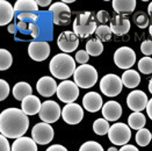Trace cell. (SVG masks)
Listing matches in <instances>:
<instances>
[{
  "mask_svg": "<svg viewBox=\"0 0 152 151\" xmlns=\"http://www.w3.org/2000/svg\"><path fill=\"white\" fill-rule=\"evenodd\" d=\"M36 2H37L38 7H47V6H49V5H52L51 4V0H36Z\"/></svg>",
  "mask_w": 152,
  "mask_h": 151,
  "instance_id": "f6af8a7d",
  "label": "cell"
},
{
  "mask_svg": "<svg viewBox=\"0 0 152 151\" xmlns=\"http://www.w3.org/2000/svg\"><path fill=\"white\" fill-rule=\"evenodd\" d=\"M31 137L37 144L45 145L53 139V129L49 123H37L31 129Z\"/></svg>",
  "mask_w": 152,
  "mask_h": 151,
  "instance_id": "8fae6325",
  "label": "cell"
},
{
  "mask_svg": "<svg viewBox=\"0 0 152 151\" xmlns=\"http://www.w3.org/2000/svg\"><path fill=\"white\" fill-rule=\"evenodd\" d=\"M136 0H113V10L120 15L130 14L136 8Z\"/></svg>",
  "mask_w": 152,
  "mask_h": 151,
  "instance_id": "7402d4cb",
  "label": "cell"
},
{
  "mask_svg": "<svg viewBox=\"0 0 152 151\" xmlns=\"http://www.w3.org/2000/svg\"><path fill=\"white\" fill-rule=\"evenodd\" d=\"M62 117L67 125H78L84 117V111L78 103H67L62 111Z\"/></svg>",
  "mask_w": 152,
  "mask_h": 151,
  "instance_id": "5bb4252c",
  "label": "cell"
},
{
  "mask_svg": "<svg viewBox=\"0 0 152 151\" xmlns=\"http://www.w3.org/2000/svg\"><path fill=\"white\" fill-rule=\"evenodd\" d=\"M45 151H67V149L61 144H53V145L49 147Z\"/></svg>",
  "mask_w": 152,
  "mask_h": 151,
  "instance_id": "7bdbcfd3",
  "label": "cell"
},
{
  "mask_svg": "<svg viewBox=\"0 0 152 151\" xmlns=\"http://www.w3.org/2000/svg\"><path fill=\"white\" fill-rule=\"evenodd\" d=\"M108 151H118V150H117L116 148H114V147H112V148H109V149H108Z\"/></svg>",
  "mask_w": 152,
  "mask_h": 151,
  "instance_id": "816d5d0a",
  "label": "cell"
},
{
  "mask_svg": "<svg viewBox=\"0 0 152 151\" xmlns=\"http://www.w3.org/2000/svg\"><path fill=\"white\" fill-rule=\"evenodd\" d=\"M108 137L109 141L114 145H126L131 139V130L130 127L127 126L126 123L118 122L110 126V129L108 131Z\"/></svg>",
  "mask_w": 152,
  "mask_h": 151,
  "instance_id": "5b68a950",
  "label": "cell"
},
{
  "mask_svg": "<svg viewBox=\"0 0 152 151\" xmlns=\"http://www.w3.org/2000/svg\"><path fill=\"white\" fill-rule=\"evenodd\" d=\"M148 102H149L148 95L140 89H135L130 92L127 97L128 107L134 112H140L144 108H146Z\"/></svg>",
  "mask_w": 152,
  "mask_h": 151,
  "instance_id": "9a60e30c",
  "label": "cell"
},
{
  "mask_svg": "<svg viewBox=\"0 0 152 151\" xmlns=\"http://www.w3.org/2000/svg\"><path fill=\"white\" fill-rule=\"evenodd\" d=\"M96 18L99 20V22H101L102 25L107 23L109 21V14L107 11H99L98 14H96Z\"/></svg>",
  "mask_w": 152,
  "mask_h": 151,
  "instance_id": "b9f144b4",
  "label": "cell"
},
{
  "mask_svg": "<svg viewBox=\"0 0 152 151\" xmlns=\"http://www.w3.org/2000/svg\"><path fill=\"white\" fill-rule=\"evenodd\" d=\"M118 151H138V149L135 147V145H131V144H126L123 145Z\"/></svg>",
  "mask_w": 152,
  "mask_h": 151,
  "instance_id": "ee69618b",
  "label": "cell"
},
{
  "mask_svg": "<svg viewBox=\"0 0 152 151\" xmlns=\"http://www.w3.org/2000/svg\"><path fill=\"white\" fill-rule=\"evenodd\" d=\"M88 59H89V55L86 50H79L76 54V61L78 63L81 64V65L87 63Z\"/></svg>",
  "mask_w": 152,
  "mask_h": 151,
  "instance_id": "74e56055",
  "label": "cell"
},
{
  "mask_svg": "<svg viewBox=\"0 0 152 151\" xmlns=\"http://www.w3.org/2000/svg\"><path fill=\"white\" fill-rule=\"evenodd\" d=\"M145 123H146V119L144 114H142L140 112H134L128 119V125L131 129L140 130L142 128H144Z\"/></svg>",
  "mask_w": 152,
  "mask_h": 151,
  "instance_id": "4316f807",
  "label": "cell"
},
{
  "mask_svg": "<svg viewBox=\"0 0 152 151\" xmlns=\"http://www.w3.org/2000/svg\"><path fill=\"white\" fill-rule=\"evenodd\" d=\"M79 151H103V148L101 144H99L95 141H88V142L83 143Z\"/></svg>",
  "mask_w": 152,
  "mask_h": 151,
  "instance_id": "e575fe53",
  "label": "cell"
},
{
  "mask_svg": "<svg viewBox=\"0 0 152 151\" xmlns=\"http://www.w3.org/2000/svg\"><path fill=\"white\" fill-rule=\"evenodd\" d=\"M29 127L28 115L19 108H7L0 114V133L7 139H20Z\"/></svg>",
  "mask_w": 152,
  "mask_h": 151,
  "instance_id": "6da1fadb",
  "label": "cell"
},
{
  "mask_svg": "<svg viewBox=\"0 0 152 151\" xmlns=\"http://www.w3.org/2000/svg\"><path fill=\"white\" fill-rule=\"evenodd\" d=\"M49 12L52 14V22L57 26H66L70 23L71 10L63 1L53 2L49 7Z\"/></svg>",
  "mask_w": 152,
  "mask_h": 151,
  "instance_id": "ba28073f",
  "label": "cell"
},
{
  "mask_svg": "<svg viewBox=\"0 0 152 151\" xmlns=\"http://www.w3.org/2000/svg\"><path fill=\"white\" fill-rule=\"evenodd\" d=\"M109 129H110V126L106 119H98L93 123V130L96 135H100V136L106 135L108 134Z\"/></svg>",
  "mask_w": 152,
  "mask_h": 151,
  "instance_id": "f1b7e54d",
  "label": "cell"
},
{
  "mask_svg": "<svg viewBox=\"0 0 152 151\" xmlns=\"http://www.w3.org/2000/svg\"><path fill=\"white\" fill-rule=\"evenodd\" d=\"M140 51L146 55V57H149L150 55H152V41H144L142 44H140Z\"/></svg>",
  "mask_w": 152,
  "mask_h": 151,
  "instance_id": "f35d334b",
  "label": "cell"
},
{
  "mask_svg": "<svg viewBox=\"0 0 152 151\" xmlns=\"http://www.w3.org/2000/svg\"><path fill=\"white\" fill-rule=\"evenodd\" d=\"M138 69L142 73L150 75L152 73V58L151 57H143L138 62Z\"/></svg>",
  "mask_w": 152,
  "mask_h": 151,
  "instance_id": "d6a6232c",
  "label": "cell"
},
{
  "mask_svg": "<svg viewBox=\"0 0 152 151\" xmlns=\"http://www.w3.org/2000/svg\"><path fill=\"white\" fill-rule=\"evenodd\" d=\"M28 55L35 62H43L50 55V45L44 41H33L28 45Z\"/></svg>",
  "mask_w": 152,
  "mask_h": 151,
  "instance_id": "7c38bea8",
  "label": "cell"
},
{
  "mask_svg": "<svg viewBox=\"0 0 152 151\" xmlns=\"http://www.w3.org/2000/svg\"><path fill=\"white\" fill-rule=\"evenodd\" d=\"M95 35H96V37L99 38L101 42H107V41H110L112 35H113V32H112V29H110L109 26L101 25L96 28Z\"/></svg>",
  "mask_w": 152,
  "mask_h": 151,
  "instance_id": "1f68e13d",
  "label": "cell"
},
{
  "mask_svg": "<svg viewBox=\"0 0 152 151\" xmlns=\"http://www.w3.org/2000/svg\"><path fill=\"white\" fill-rule=\"evenodd\" d=\"M83 106L89 113H95L102 109V106H103L102 97L96 92H88L83 98Z\"/></svg>",
  "mask_w": 152,
  "mask_h": 151,
  "instance_id": "e0dca14e",
  "label": "cell"
},
{
  "mask_svg": "<svg viewBox=\"0 0 152 151\" xmlns=\"http://www.w3.org/2000/svg\"><path fill=\"white\" fill-rule=\"evenodd\" d=\"M64 4H72V2H75V0H63Z\"/></svg>",
  "mask_w": 152,
  "mask_h": 151,
  "instance_id": "f907efd6",
  "label": "cell"
},
{
  "mask_svg": "<svg viewBox=\"0 0 152 151\" xmlns=\"http://www.w3.org/2000/svg\"><path fill=\"white\" fill-rule=\"evenodd\" d=\"M110 29L113 32V34L116 36H122L126 35L128 32L130 30V21L128 20L126 16L123 15H115L110 22Z\"/></svg>",
  "mask_w": 152,
  "mask_h": 151,
  "instance_id": "d6986e66",
  "label": "cell"
},
{
  "mask_svg": "<svg viewBox=\"0 0 152 151\" xmlns=\"http://www.w3.org/2000/svg\"><path fill=\"white\" fill-rule=\"evenodd\" d=\"M42 107V103L37 97L35 95H29L27 97L25 100L21 103V109L23 111V113L27 115H36L39 113Z\"/></svg>",
  "mask_w": 152,
  "mask_h": 151,
  "instance_id": "ffe728a7",
  "label": "cell"
},
{
  "mask_svg": "<svg viewBox=\"0 0 152 151\" xmlns=\"http://www.w3.org/2000/svg\"><path fill=\"white\" fill-rule=\"evenodd\" d=\"M136 62V52L129 47H121L114 54V63L120 69H127L130 67Z\"/></svg>",
  "mask_w": 152,
  "mask_h": 151,
  "instance_id": "30bf717a",
  "label": "cell"
},
{
  "mask_svg": "<svg viewBox=\"0 0 152 151\" xmlns=\"http://www.w3.org/2000/svg\"><path fill=\"white\" fill-rule=\"evenodd\" d=\"M16 28H18V26L14 25V23H11V25H8V32L11 33V34H15L16 33Z\"/></svg>",
  "mask_w": 152,
  "mask_h": 151,
  "instance_id": "7dc6e473",
  "label": "cell"
},
{
  "mask_svg": "<svg viewBox=\"0 0 152 151\" xmlns=\"http://www.w3.org/2000/svg\"><path fill=\"white\" fill-rule=\"evenodd\" d=\"M149 91H150V93L152 94V78L150 79V81H149Z\"/></svg>",
  "mask_w": 152,
  "mask_h": 151,
  "instance_id": "681fc988",
  "label": "cell"
},
{
  "mask_svg": "<svg viewBox=\"0 0 152 151\" xmlns=\"http://www.w3.org/2000/svg\"><path fill=\"white\" fill-rule=\"evenodd\" d=\"M14 12H15L14 7L8 1L1 0L0 1V26L8 25L14 18Z\"/></svg>",
  "mask_w": 152,
  "mask_h": 151,
  "instance_id": "603a6c76",
  "label": "cell"
},
{
  "mask_svg": "<svg viewBox=\"0 0 152 151\" xmlns=\"http://www.w3.org/2000/svg\"><path fill=\"white\" fill-rule=\"evenodd\" d=\"M122 86H123V83H122V79L113 73H109V75H106L101 80H100V89L101 92L107 95V97H116L121 93L122 91Z\"/></svg>",
  "mask_w": 152,
  "mask_h": 151,
  "instance_id": "8992f818",
  "label": "cell"
},
{
  "mask_svg": "<svg viewBox=\"0 0 152 151\" xmlns=\"http://www.w3.org/2000/svg\"><path fill=\"white\" fill-rule=\"evenodd\" d=\"M151 137H152V133H151Z\"/></svg>",
  "mask_w": 152,
  "mask_h": 151,
  "instance_id": "db71d44e",
  "label": "cell"
},
{
  "mask_svg": "<svg viewBox=\"0 0 152 151\" xmlns=\"http://www.w3.org/2000/svg\"><path fill=\"white\" fill-rule=\"evenodd\" d=\"M148 12H149V14H150V16L152 18V1L149 4V7H148Z\"/></svg>",
  "mask_w": 152,
  "mask_h": 151,
  "instance_id": "c3c4849f",
  "label": "cell"
},
{
  "mask_svg": "<svg viewBox=\"0 0 152 151\" xmlns=\"http://www.w3.org/2000/svg\"><path fill=\"white\" fill-rule=\"evenodd\" d=\"M152 141L151 133L146 128H142L136 134V143L140 147H146Z\"/></svg>",
  "mask_w": 152,
  "mask_h": 151,
  "instance_id": "f546056e",
  "label": "cell"
},
{
  "mask_svg": "<svg viewBox=\"0 0 152 151\" xmlns=\"http://www.w3.org/2000/svg\"><path fill=\"white\" fill-rule=\"evenodd\" d=\"M10 94V85L6 80L0 79V100L4 101Z\"/></svg>",
  "mask_w": 152,
  "mask_h": 151,
  "instance_id": "8d00e7d4",
  "label": "cell"
},
{
  "mask_svg": "<svg viewBox=\"0 0 152 151\" xmlns=\"http://www.w3.org/2000/svg\"><path fill=\"white\" fill-rule=\"evenodd\" d=\"M57 97L58 99L67 103H73L79 97V87L75 81L71 80H64L57 87Z\"/></svg>",
  "mask_w": 152,
  "mask_h": 151,
  "instance_id": "52a82bcc",
  "label": "cell"
},
{
  "mask_svg": "<svg viewBox=\"0 0 152 151\" xmlns=\"http://www.w3.org/2000/svg\"><path fill=\"white\" fill-rule=\"evenodd\" d=\"M18 21H28V22H36L38 19V14L35 12H22L16 14Z\"/></svg>",
  "mask_w": 152,
  "mask_h": 151,
  "instance_id": "836d02e7",
  "label": "cell"
},
{
  "mask_svg": "<svg viewBox=\"0 0 152 151\" xmlns=\"http://www.w3.org/2000/svg\"><path fill=\"white\" fill-rule=\"evenodd\" d=\"M123 85L128 88H135L140 85V76L137 71L135 70H126L123 75L121 77Z\"/></svg>",
  "mask_w": 152,
  "mask_h": 151,
  "instance_id": "cb8c5ba5",
  "label": "cell"
},
{
  "mask_svg": "<svg viewBox=\"0 0 152 151\" xmlns=\"http://www.w3.org/2000/svg\"><path fill=\"white\" fill-rule=\"evenodd\" d=\"M61 107L59 105L53 100H47L42 103L41 111L38 113V116L41 117V120L45 123H53L56 121H58V119L61 117Z\"/></svg>",
  "mask_w": 152,
  "mask_h": 151,
  "instance_id": "9c48e42d",
  "label": "cell"
},
{
  "mask_svg": "<svg viewBox=\"0 0 152 151\" xmlns=\"http://www.w3.org/2000/svg\"><path fill=\"white\" fill-rule=\"evenodd\" d=\"M57 45L64 54H70L72 51L77 50L79 45V37L73 32H70V30L63 32L57 38Z\"/></svg>",
  "mask_w": 152,
  "mask_h": 151,
  "instance_id": "4fadbf2b",
  "label": "cell"
},
{
  "mask_svg": "<svg viewBox=\"0 0 152 151\" xmlns=\"http://www.w3.org/2000/svg\"><path fill=\"white\" fill-rule=\"evenodd\" d=\"M96 22L91 12L78 14L73 22V33L78 37L86 38L96 32Z\"/></svg>",
  "mask_w": 152,
  "mask_h": 151,
  "instance_id": "3957f363",
  "label": "cell"
},
{
  "mask_svg": "<svg viewBox=\"0 0 152 151\" xmlns=\"http://www.w3.org/2000/svg\"><path fill=\"white\" fill-rule=\"evenodd\" d=\"M0 151H12V147L10 145L7 137H5L4 135L0 136Z\"/></svg>",
  "mask_w": 152,
  "mask_h": 151,
  "instance_id": "60d3db41",
  "label": "cell"
},
{
  "mask_svg": "<svg viewBox=\"0 0 152 151\" xmlns=\"http://www.w3.org/2000/svg\"><path fill=\"white\" fill-rule=\"evenodd\" d=\"M86 51L88 52L89 56H99L101 55L102 51H103V44L99 38H95V40H89L88 42L86 43Z\"/></svg>",
  "mask_w": 152,
  "mask_h": 151,
  "instance_id": "83f0119b",
  "label": "cell"
},
{
  "mask_svg": "<svg viewBox=\"0 0 152 151\" xmlns=\"http://www.w3.org/2000/svg\"><path fill=\"white\" fill-rule=\"evenodd\" d=\"M102 115L107 121H116L122 115V107L116 101H107L102 106Z\"/></svg>",
  "mask_w": 152,
  "mask_h": 151,
  "instance_id": "ac0fdd59",
  "label": "cell"
},
{
  "mask_svg": "<svg viewBox=\"0 0 152 151\" xmlns=\"http://www.w3.org/2000/svg\"><path fill=\"white\" fill-rule=\"evenodd\" d=\"M146 113L149 115V117L152 120V99L149 100L148 102V106H146Z\"/></svg>",
  "mask_w": 152,
  "mask_h": 151,
  "instance_id": "bcb514c9",
  "label": "cell"
},
{
  "mask_svg": "<svg viewBox=\"0 0 152 151\" xmlns=\"http://www.w3.org/2000/svg\"><path fill=\"white\" fill-rule=\"evenodd\" d=\"M14 10L16 13L22 12H35L37 13L38 5L36 0H18L14 5Z\"/></svg>",
  "mask_w": 152,
  "mask_h": 151,
  "instance_id": "484cf974",
  "label": "cell"
},
{
  "mask_svg": "<svg viewBox=\"0 0 152 151\" xmlns=\"http://www.w3.org/2000/svg\"><path fill=\"white\" fill-rule=\"evenodd\" d=\"M135 22H136V26H137L138 28L144 29V28H146V27L149 26V18H148L144 13L140 12L135 16Z\"/></svg>",
  "mask_w": 152,
  "mask_h": 151,
  "instance_id": "d590c367",
  "label": "cell"
},
{
  "mask_svg": "<svg viewBox=\"0 0 152 151\" xmlns=\"http://www.w3.org/2000/svg\"><path fill=\"white\" fill-rule=\"evenodd\" d=\"M149 32H150V35L152 36V25L150 26V28H149Z\"/></svg>",
  "mask_w": 152,
  "mask_h": 151,
  "instance_id": "f5cc1de1",
  "label": "cell"
},
{
  "mask_svg": "<svg viewBox=\"0 0 152 151\" xmlns=\"http://www.w3.org/2000/svg\"><path fill=\"white\" fill-rule=\"evenodd\" d=\"M73 78L78 87L91 88L98 81V71L89 64H83L76 69Z\"/></svg>",
  "mask_w": 152,
  "mask_h": 151,
  "instance_id": "277c9868",
  "label": "cell"
},
{
  "mask_svg": "<svg viewBox=\"0 0 152 151\" xmlns=\"http://www.w3.org/2000/svg\"><path fill=\"white\" fill-rule=\"evenodd\" d=\"M37 143L30 137H20L14 141L12 151H37Z\"/></svg>",
  "mask_w": 152,
  "mask_h": 151,
  "instance_id": "44dd1931",
  "label": "cell"
},
{
  "mask_svg": "<svg viewBox=\"0 0 152 151\" xmlns=\"http://www.w3.org/2000/svg\"><path fill=\"white\" fill-rule=\"evenodd\" d=\"M57 87H58V85L56 84L55 79L51 77H48V76L39 78L37 84H36L37 92L42 97H45V98L52 97L57 92Z\"/></svg>",
  "mask_w": 152,
  "mask_h": 151,
  "instance_id": "2e32d148",
  "label": "cell"
},
{
  "mask_svg": "<svg viewBox=\"0 0 152 151\" xmlns=\"http://www.w3.org/2000/svg\"><path fill=\"white\" fill-rule=\"evenodd\" d=\"M13 63V57L11 52L6 49H0V70L6 71L10 69V66Z\"/></svg>",
  "mask_w": 152,
  "mask_h": 151,
  "instance_id": "4dcf8cb0",
  "label": "cell"
},
{
  "mask_svg": "<svg viewBox=\"0 0 152 151\" xmlns=\"http://www.w3.org/2000/svg\"><path fill=\"white\" fill-rule=\"evenodd\" d=\"M33 38H36L39 35V28L36 22H29V28H28V33Z\"/></svg>",
  "mask_w": 152,
  "mask_h": 151,
  "instance_id": "ab89813d",
  "label": "cell"
},
{
  "mask_svg": "<svg viewBox=\"0 0 152 151\" xmlns=\"http://www.w3.org/2000/svg\"><path fill=\"white\" fill-rule=\"evenodd\" d=\"M76 69V61L67 54H58L53 56L49 64L51 75L62 80H65L75 75Z\"/></svg>",
  "mask_w": 152,
  "mask_h": 151,
  "instance_id": "7a4b0ae2",
  "label": "cell"
},
{
  "mask_svg": "<svg viewBox=\"0 0 152 151\" xmlns=\"http://www.w3.org/2000/svg\"><path fill=\"white\" fill-rule=\"evenodd\" d=\"M31 86L26 83V81H20L14 85L13 87V97L19 101H23L29 95H31Z\"/></svg>",
  "mask_w": 152,
  "mask_h": 151,
  "instance_id": "d4e9b609",
  "label": "cell"
}]
</instances>
